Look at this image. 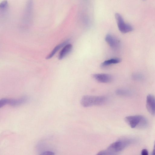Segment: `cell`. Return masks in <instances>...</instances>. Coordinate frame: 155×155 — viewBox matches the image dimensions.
I'll use <instances>...</instances> for the list:
<instances>
[{
    "label": "cell",
    "mask_w": 155,
    "mask_h": 155,
    "mask_svg": "<svg viewBox=\"0 0 155 155\" xmlns=\"http://www.w3.org/2000/svg\"><path fill=\"white\" fill-rule=\"evenodd\" d=\"M130 139H121L109 145L105 150L100 151L97 154L114 155L123 150L132 142Z\"/></svg>",
    "instance_id": "obj_1"
},
{
    "label": "cell",
    "mask_w": 155,
    "mask_h": 155,
    "mask_svg": "<svg viewBox=\"0 0 155 155\" xmlns=\"http://www.w3.org/2000/svg\"><path fill=\"white\" fill-rule=\"evenodd\" d=\"M72 49V45L67 44L64 46L60 51L58 58L59 60H61L66 56L71 51Z\"/></svg>",
    "instance_id": "obj_9"
},
{
    "label": "cell",
    "mask_w": 155,
    "mask_h": 155,
    "mask_svg": "<svg viewBox=\"0 0 155 155\" xmlns=\"http://www.w3.org/2000/svg\"><path fill=\"white\" fill-rule=\"evenodd\" d=\"M92 77L98 82L102 83H109L113 80V77L111 74L104 73H97L93 74Z\"/></svg>",
    "instance_id": "obj_6"
},
{
    "label": "cell",
    "mask_w": 155,
    "mask_h": 155,
    "mask_svg": "<svg viewBox=\"0 0 155 155\" xmlns=\"http://www.w3.org/2000/svg\"><path fill=\"white\" fill-rule=\"evenodd\" d=\"M115 18L119 31L124 33L132 31L133 30L132 26L130 24L125 23L122 16L118 13H116Z\"/></svg>",
    "instance_id": "obj_4"
},
{
    "label": "cell",
    "mask_w": 155,
    "mask_h": 155,
    "mask_svg": "<svg viewBox=\"0 0 155 155\" xmlns=\"http://www.w3.org/2000/svg\"><path fill=\"white\" fill-rule=\"evenodd\" d=\"M68 42V40H67L56 46L49 54L47 56L46 59H48L51 58L61 48L67 44Z\"/></svg>",
    "instance_id": "obj_10"
},
{
    "label": "cell",
    "mask_w": 155,
    "mask_h": 155,
    "mask_svg": "<svg viewBox=\"0 0 155 155\" xmlns=\"http://www.w3.org/2000/svg\"><path fill=\"white\" fill-rule=\"evenodd\" d=\"M27 100V98L25 97L16 99L2 98L0 100V107L7 104L14 106H17L25 103Z\"/></svg>",
    "instance_id": "obj_5"
},
{
    "label": "cell",
    "mask_w": 155,
    "mask_h": 155,
    "mask_svg": "<svg viewBox=\"0 0 155 155\" xmlns=\"http://www.w3.org/2000/svg\"><path fill=\"white\" fill-rule=\"evenodd\" d=\"M116 94L119 96H127L130 94V92L126 89H118L116 91Z\"/></svg>",
    "instance_id": "obj_12"
},
{
    "label": "cell",
    "mask_w": 155,
    "mask_h": 155,
    "mask_svg": "<svg viewBox=\"0 0 155 155\" xmlns=\"http://www.w3.org/2000/svg\"><path fill=\"white\" fill-rule=\"evenodd\" d=\"M105 41L110 46L114 49H117L120 45V41L118 39L110 34L106 35Z\"/></svg>",
    "instance_id": "obj_8"
},
{
    "label": "cell",
    "mask_w": 155,
    "mask_h": 155,
    "mask_svg": "<svg viewBox=\"0 0 155 155\" xmlns=\"http://www.w3.org/2000/svg\"><path fill=\"white\" fill-rule=\"evenodd\" d=\"M146 106L150 113L155 115V97L153 95L150 94L147 96Z\"/></svg>",
    "instance_id": "obj_7"
},
{
    "label": "cell",
    "mask_w": 155,
    "mask_h": 155,
    "mask_svg": "<svg viewBox=\"0 0 155 155\" xmlns=\"http://www.w3.org/2000/svg\"><path fill=\"white\" fill-rule=\"evenodd\" d=\"M54 154V152L50 151H44L40 154L41 155H53Z\"/></svg>",
    "instance_id": "obj_13"
},
{
    "label": "cell",
    "mask_w": 155,
    "mask_h": 155,
    "mask_svg": "<svg viewBox=\"0 0 155 155\" xmlns=\"http://www.w3.org/2000/svg\"><path fill=\"white\" fill-rule=\"evenodd\" d=\"M152 155H155V141L154 142V147L152 152Z\"/></svg>",
    "instance_id": "obj_15"
},
{
    "label": "cell",
    "mask_w": 155,
    "mask_h": 155,
    "mask_svg": "<svg viewBox=\"0 0 155 155\" xmlns=\"http://www.w3.org/2000/svg\"><path fill=\"white\" fill-rule=\"evenodd\" d=\"M106 101V98L104 96L86 95L82 97L81 103L83 107H88L103 105Z\"/></svg>",
    "instance_id": "obj_2"
},
{
    "label": "cell",
    "mask_w": 155,
    "mask_h": 155,
    "mask_svg": "<svg viewBox=\"0 0 155 155\" xmlns=\"http://www.w3.org/2000/svg\"></svg>",
    "instance_id": "obj_16"
},
{
    "label": "cell",
    "mask_w": 155,
    "mask_h": 155,
    "mask_svg": "<svg viewBox=\"0 0 155 155\" xmlns=\"http://www.w3.org/2000/svg\"><path fill=\"white\" fill-rule=\"evenodd\" d=\"M126 122L132 128H143L147 126V119L141 115H135L126 117L125 118Z\"/></svg>",
    "instance_id": "obj_3"
},
{
    "label": "cell",
    "mask_w": 155,
    "mask_h": 155,
    "mask_svg": "<svg viewBox=\"0 0 155 155\" xmlns=\"http://www.w3.org/2000/svg\"><path fill=\"white\" fill-rule=\"evenodd\" d=\"M142 155H148V152L147 150L145 149H143L141 152Z\"/></svg>",
    "instance_id": "obj_14"
},
{
    "label": "cell",
    "mask_w": 155,
    "mask_h": 155,
    "mask_svg": "<svg viewBox=\"0 0 155 155\" xmlns=\"http://www.w3.org/2000/svg\"><path fill=\"white\" fill-rule=\"evenodd\" d=\"M121 59L119 58H115L107 60L104 61L101 64L102 67H105L111 64L119 63L121 61Z\"/></svg>",
    "instance_id": "obj_11"
}]
</instances>
